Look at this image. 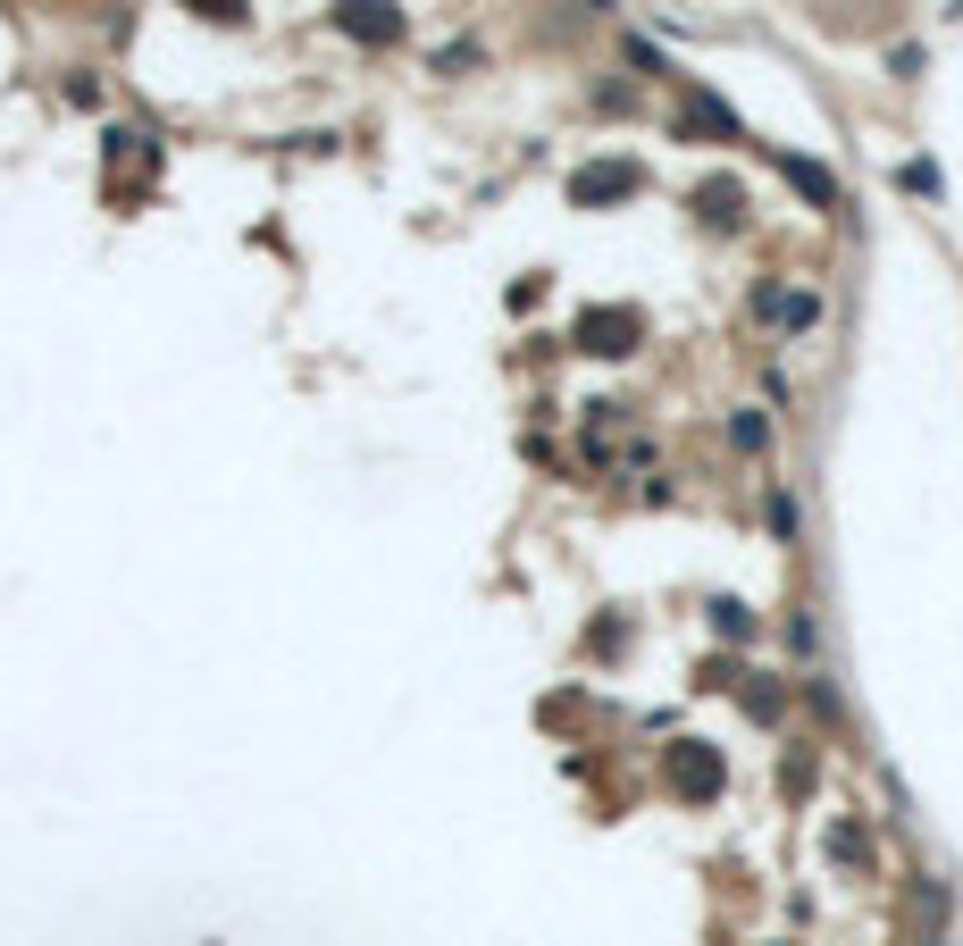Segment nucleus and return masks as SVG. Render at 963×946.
Segmentation results:
<instances>
[{
    "mask_svg": "<svg viewBox=\"0 0 963 946\" xmlns=\"http://www.w3.org/2000/svg\"><path fill=\"white\" fill-rule=\"evenodd\" d=\"M755 310H762V319H779V327H812V319H821V294H779V285H762Z\"/></svg>",
    "mask_w": 963,
    "mask_h": 946,
    "instance_id": "1",
    "label": "nucleus"
},
{
    "mask_svg": "<svg viewBox=\"0 0 963 946\" xmlns=\"http://www.w3.org/2000/svg\"><path fill=\"white\" fill-rule=\"evenodd\" d=\"M344 34H360V42H395V34H402V18H395V9H378V0H352V9H344Z\"/></svg>",
    "mask_w": 963,
    "mask_h": 946,
    "instance_id": "2",
    "label": "nucleus"
},
{
    "mask_svg": "<svg viewBox=\"0 0 963 946\" xmlns=\"http://www.w3.org/2000/svg\"><path fill=\"white\" fill-rule=\"evenodd\" d=\"M612 193H637V168H628V160H612V168H586V176H578V202H612Z\"/></svg>",
    "mask_w": 963,
    "mask_h": 946,
    "instance_id": "3",
    "label": "nucleus"
},
{
    "mask_svg": "<svg viewBox=\"0 0 963 946\" xmlns=\"http://www.w3.org/2000/svg\"><path fill=\"white\" fill-rule=\"evenodd\" d=\"M779 168H788V176H796V193H812V202H821V209L838 202V185H830V168H812V160H779Z\"/></svg>",
    "mask_w": 963,
    "mask_h": 946,
    "instance_id": "4",
    "label": "nucleus"
},
{
    "mask_svg": "<svg viewBox=\"0 0 963 946\" xmlns=\"http://www.w3.org/2000/svg\"><path fill=\"white\" fill-rule=\"evenodd\" d=\"M670 779H679L687 795H713V779H720V771H713V754H679V762H670Z\"/></svg>",
    "mask_w": 963,
    "mask_h": 946,
    "instance_id": "5",
    "label": "nucleus"
},
{
    "mask_svg": "<svg viewBox=\"0 0 963 946\" xmlns=\"http://www.w3.org/2000/svg\"><path fill=\"white\" fill-rule=\"evenodd\" d=\"M578 336H595V352H628V343H621V336H628V310H612V319H586Z\"/></svg>",
    "mask_w": 963,
    "mask_h": 946,
    "instance_id": "6",
    "label": "nucleus"
},
{
    "mask_svg": "<svg viewBox=\"0 0 963 946\" xmlns=\"http://www.w3.org/2000/svg\"><path fill=\"white\" fill-rule=\"evenodd\" d=\"M729 435H737V444H746V453H762V435H771V428H762V419L746 411V419H729Z\"/></svg>",
    "mask_w": 963,
    "mask_h": 946,
    "instance_id": "7",
    "label": "nucleus"
},
{
    "mask_svg": "<svg viewBox=\"0 0 963 946\" xmlns=\"http://www.w3.org/2000/svg\"><path fill=\"white\" fill-rule=\"evenodd\" d=\"M595 9H612V0H595Z\"/></svg>",
    "mask_w": 963,
    "mask_h": 946,
    "instance_id": "8",
    "label": "nucleus"
}]
</instances>
